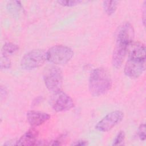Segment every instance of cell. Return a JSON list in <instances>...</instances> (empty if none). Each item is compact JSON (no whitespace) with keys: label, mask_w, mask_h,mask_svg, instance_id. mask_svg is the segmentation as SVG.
<instances>
[{"label":"cell","mask_w":146,"mask_h":146,"mask_svg":"<svg viewBox=\"0 0 146 146\" xmlns=\"http://www.w3.org/2000/svg\"><path fill=\"white\" fill-rule=\"evenodd\" d=\"M134 32L133 27L129 22H125L119 27L112 56V64L115 68H119L122 66L129 48L133 40Z\"/></svg>","instance_id":"obj_1"},{"label":"cell","mask_w":146,"mask_h":146,"mask_svg":"<svg viewBox=\"0 0 146 146\" xmlns=\"http://www.w3.org/2000/svg\"><path fill=\"white\" fill-rule=\"evenodd\" d=\"M145 50L143 43H138L130 50L124 69L127 76L136 79L144 72L145 68Z\"/></svg>","instance_id":"obj_2"},{"label":"cell","mask_w":146,"mask_h":146,"mask_svg":"<svg viewBox=\"0 0 146 146\" xmlns=\"http://www.w3.org/2000/svg\"><path fill=\"white\" fill-rule=\"evenodd\" d=\"M112 81L109 72L103 68H97L92 71L89 77L88 88L94 96L106 94L111 88Z\"/></svg>","instance_id":"obj_3"},{"label":"cell","mask_w":146,"mask_h":146,"mask_svg":"<svg viewBox=\"0 0 146 146\" xmlns=\"http://www.w3.org/2000/svg\"><path fill=\"white\" fill-rule=\"evenodd\" d=\"M73 56V50L64 45H55L47 51V61L56 65H63L67 63Z\"/></svg>","instance_id":"obj_4"},{"label":"cell","mask_w":146,"mask_h":146,"mask_svg":"<svg viewBox=\"0 0 146 146\" xmlns=\"http://www.w3.org/2000/svg\"><path fill=\"white\" fill-rule=\"evenodd\" d=\"M43 77L45 86L48 90L54 92L61 90L63 74L59 67L55 65L47 67L43 71Z\"/></svg>","instance_id":"obj_5"},{"label":"cell","mask_w":146,"mask_h":146,"mask_svg":"<svg viewBox=\"0 0 146 146\" xmlns=\"http://www.w3.org/2000/svg\"><path fill=\"white\" fill-rule=\"evenodd\" d=\"M47 60V51L42 49H35L23 55L21 66L23 70H31L42 66Z\"/></svg>","instance_id":"obj_6"},{"label":"cell","mask_w":146,"mask_h":146,"mask_svg":"<svg viewBox=\"0 0 146 146\" xmlns=\"http://www.w3.org/2000/svg\"><path fill=\"white\" fill-rule=\"evenodd\" d=\"M50 104L56 112H64L72 108L75 104L72 99L61 90L54 92L50 99Z\"/></svg>","instance_id":"obj_7"},{"label":"cell","mask_w":146,"mask_h":146,"mask_svg":"<svg viewBox=\"0 0 146 146\" xmlns=\"http://www.w3.org/2000/svg\"><path fill=\"white\" fill-rule=\"evenodd\" d=\"M124 118V113L119 110L112 111L106 115L95 125V129L100 132H106L119 124Z\"/></svg>","instance_id":"obj_8"},{"label":"cell","mask_w":146,"mask_h":146,"mask_svg":"<svg viewBox=\"0 0 146 146\" xmlns=\"http://www.w3.org/2000/svg\"><path fill=\"white\" fill-rule=\"evenodd\" d=\"M50 115L46 112L36 111H29L26 113V119L29 124L35 127L43 124L50 118Z\"/></svg>","instance_id":"obj_9"},{"label":"cell","mask_w":146,"mask_h":146,"mask_svg":"<svg viewBox=\"0 0 146 146\" xmlns=\"http://www.w3.org/2000/svg\"><path fill=\"white\" fill-rule=\"evenodd\" d=\"M38 135V132L34 129H29L24 133L20 139L17 141V145H38L36 137Z\"/></svg>","instance_id":"obj_10"},{"label":"cell","mask_w":146,"mask_h":146,"mask_svg":"<svg viewBox=\"0 0 146 146\" xmlns=\"http://www.w3.org/2000/svg\"><path fill=\"white\" fill-rule=\"evenodd\" d=\"M7 9L10 14L15 18H18L23 13V8L20 1H11L7 4Z\"/></svg>","instance_id":"obj_11"},{"label":"cell","mask_w":146,"mask_h":146,"mask_svg":"<svg viewBox=\"0 0 146 146\" xmlns=\"http://www.w3.org/2000/svg\"><path fill=\"white\" fill-rule=\"evenodd\" d=\"M19 51V47L18 45L6 42L3 46L2 48V55L5 56H9V55H11L16 53Z\"/></svg>","instance_id":"obj_12"},{"label":"cell","mask_w":146,"mask_h":146,"mask_svg":"<svg viewBox=\"0 0 146 146\" xmlns=\"http://www.w3.org/2000/svg\"><path fill=\"white\" fill-rule=\"evenodd\" d=\"M118 4L117 1H104L103 2V9L107 15H111L115 13Z\"/></svg>","instance_id":"obj_13"},{"label":"cell","mask_w":146,"mask_h":146,"mask_svg":"<svg viewBox=\"0 0 146 146\" xmlns=\"http://www.w3.org/2000/svg\"><path fill=\"white\" fill-rule=\"evenodd\" d=\"M125 137V132L123 131H120L115 137L112 143V145H122L124 141Z\"/></svg>","instance_id":"obj_14"},{"label":"cell","mask_w":146,"mask_h":146,"mask_svg":"<svg viewBox=\"0 0 146 146\" xmlns=\"http://www.w3.org/2000/svg\"><path fill=\"white\" fill-rule=\"evenodd\" d=\"M11 65V61L9 57L1 55V61H0V66L1 70H6L10 68Z\"/></svg>","instance_id":"obj_15"},{"label":"cell","mask_w":146,"mask_h":146,"mask_svg":"<svg viewBox=\"0 0 146 146\" xmlns=\"http://www.w3.org/2000/svg\"><path fill=\"white\" fill-rule=\"evenodd\" d=\"M57 2L63 6H66V7H72L76 6L80 3L82 2V1H64V0H60V1H58Z\"/></svg>","instance_id":"obj_16"},{"label":"cell","mask_w":146,"mask_h":146,"mask_svg":"<svg viewBox=\"0 0 146 146\" xmlns=\"http://www.w3.org/2000/svg\"><path fill=\"white\" fill-rule=\"evenodd\" d=\"M138 136L139 139L141 141H145V124H141L138 128Z\"/></svg>","instance_id":"obj_17"},{"label":"cell","mask_w":146,"mask_h":146,"mask_svg":"<svg viewBox=\"0 0 146 146\" xmlns=\"http://www.w3.org/2000/svg\"><path fill=\"white\" fill-rule=\"evenodd\" d=\"M88 143L85 140H79L78 141H75L74 143L72 144V145H87Z\"/></svg>","instance_id":"obj_18"},{"label":"cell","mask_w":146,"mask_h":146,"mask_svg":"<svg viewBox=\"0 0 146 146\" xmlns=\"http://www.w3.org/2000/svg\"><path fill=\"white\" fill-rule=\"evenodd\" d=\"M145 3H146V2L145 1H144V5H143V24H144V25H145Z\"/></svg>","instance_id":"obj_19"}]
</instances>
